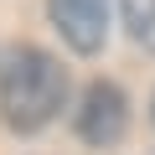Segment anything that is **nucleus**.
<instances>
[{"instance_id":"f257e3e1","label":"nucleus","mask_w":155,"mask_h":155,"mask_svg":"<svg viewBox=\"0 0 155 155\" xmlns=\"http://www.w3.org/2000/svg\"><path fill=\"white\" fill-rule=\"evenodd\" d=\"M67 104V67L41 47H16L0 62V119L16 134L47 129Z\"/></svg>"},{"instance_id":"f03ea898","label":"nucleus","mask_w":155,"mask_h":155,"mask_svg":"<svg viewBox=\"0 0 155 155\" xmlns=\"http://www.w3.org/2000/svg\"><path fill=\"white\" fill-rule=\"evenodd\" d=\"M129 129V98L119 83H109V78H98V83H88L83 104H78V140L93 145V150H109L119 145Z\"/></svg>"},{"instance_id":"7ed1b4c3","label":"nucleus","mask_w":155,"mask_h":155,"mask_svg":"<svg viewBox=\"0 0 155 155\" xmlns=\"http://www.w3.org/2000/svg\"><path fill=\"white\" fill-rule=\"evenodd\" d=\"M109 11H114V0H47L52 26L62 31V41L72 52H83V57H93L109 41Z\"/></svg>"},{"instance_id":"20e7f679","label":"nucleus","mask_w":155,"mask_h":155,"mask_svg":"<svg viewBox=\"0 0 155 155\" xmlns=\"http://www.w3.org/2000/svg\"><path fill=\"white\" fill-rule=\"evenodd\" d=\"M124 26L140 47L155 52V0H124Z\"/></svg>"},{"instance_id":"39448f33","label":"nucleus","mask_w":155,"mask_h":155,"mask_svg":"<svg viewBox=\"0 0 155 155\" xmlns=\"http://www.w3.org/2000/svg\"><path fill=\"white\" fill-rule=\"evenodd\" d=\"M150 114H155V104H150Z\"/></svg>"}]
</instances>
